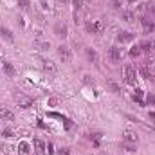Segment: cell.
I'll list each match as a JSON object with an SVG mask.
<instances>
[{
	"label": "cell",
	"instance_id": "cell-1",
	"mask_svg": "<svg viewBox=\"0 0 155 155\" xmlns=\"http://www.w3.org/2000/svg\"><path fill=\"white\" fill-rule=\"evenodd\" d=\"M139 15H141V18L155 20V4H152V2L141 4V5H139Z\"/></svg>",
	"mask_w": 155,
	"mask_h": 155
},
{
	"label": "cell",
	"instance_id": "cell-16",
	"mask_svg": "<svg viewBox=\"0 0 155 155\" xmlns=\"http://www.w3.org/2000/svg\"><path fill=\"white\" fill-rule=\"evenodd\" d=\"M123 137H124V141H130V143H137V135H135L132 130H126Z\"/></svg>",
	"mask_w": 155,
	"mask_h": 155
},
{
	"label": "cell",
	"instance_id": "cell-15",
	"mask_svg": "<svg viewBox=\"0 0 155 155\" xmlns=\"http://www.w3.org/2000/svg\"><path fill=\"white\" fill-rule=\"evenodd\" d=\"M43 69H45L47 72H56V71H58V67H56L52 61H49V60H45V61H43Z\"/></svg>",
	"mask_w": 155,
	"mask_h": 155
},
{
	"label": "cell",
	"instance_id": "cell-13",
	"mask_svg": "<svg viewBox=\"0 0 155 155\" xmlns=\"http://www.w3.org/2000/svg\"><path fill=\"white\" fill-rule=\"evenodd\" d=\"M35 148H36V153L38 155H45V144H43V141L35 139Z\"/></svg>",
	"mask_w": 155,
	"mask_h": 155
},
{
	"label": "cell",
	"instance_id": "cell-21",
	"mask_svg": "<svg viewBox=\"0 0 155 155\" xmlns=\"http://www.w3.org/2000/svg\"><path fill=\"white\" fill-rule=\"evenodd\" d=\"M139 47H141V49H144V51H152V47H153V41H143Z\"/></svg>",
	"mask_w": 155,
	"mask_h": 155
},
{
	"label": "cell",
	"instance_id": "cell-8",
	"mask_svg": "<svg viewBox=\"0 0 155 155\" xmlns=\"http://www.w3.org/2000/svg\"><path fill=\"white\" fill-rule=\"evenodd\" d=\"M0 36L5 38L7 41H15V36H13L11 29H7V27H4V25H0Z\"/></svg>",
	"mask_w": 155,
	"mask_h": 155
},
{
	"label": "cell",
	"instance_id": "cell-32",
	"mask_svg": "<svg viewBox=\"0 0 155 155\" xmlns=\"http://www.w3.org/2000/svg\"><path fill=\"white\" fill-rule=\"evenodd\" d=\"M150 117H152V119H155V112H150Z\"/></svg>",
	"mask_w": 155,
	"mask_h": 155
},
{
	"label": "cell",
	"instance_id": "cell-10",
	"mask_svg": "<svg viewBox=\"0 0 155 155\" xmlns=\"http://www.w3.org/2000/svg\"><path fill=\"white\" fill-rule=\"evenodd\" d=\"M33 45H35V49H38V51H41V52H45V51L51 49V43H49V41H38V40H36Z\"/></svg>",
	"mask_w": 155,
	"mask_h": 155
},
{
	"label": "cell",
	"instance_id": "cell-29",
	"mask_svg": "<svg viewBox=\"0 0 155 155\" xmlns=\"http://www.w3.org/2000/svg\"><path fill=\"white\" fill-rule=\"evenodd\" d=\"M4 137H13V132L11 130H4Z\"/></svg>",
	"mask_w": 155,
	"mask_h": 155
},
{
	"label": "cell",
	"instance_id": "cell-30",
	"mask_svg": "<svg viewBox=\"0 0 155 155\" xmlns=\"http://www.w3.org/2000/svg\"><path fill=\"white\" fill-rule=\"evenodd\" d=\"M58 155H69V148H61V150H60V153Z\"/></svg>",
	"mask_w": 155,
	"mask_h": 155
},
{
	"label": "cell",
	"instance_id": "cell-34",
	"mask_svg": "<svg viewBox=\"0 0 155 155\" xmlns=\"http://www.w3.org/2000/svg\"><path fill=\"white\" fill-rule=\"evenodd\" d=\"M103 155H110V153H103Z\"/></svg>",
	"mask_w": 155,
	"mask_h": 155
},
{
	"label": "cell",
	"instance_id": "cell-9",
	"mask_svg": "<svg viewBox=\"0 0 155 155\" xmlns=\"http://www.w3.org/2000/svg\"><path fill=\"white\" fill-rule=\"evenodd\" d=\"M110 58H112V61H121L123 52H121L119 47H112V49H110Z\"/></svg>",
	"mask_w": 155,
	"mask_h": 155
},
{
	"label": "cell",
	"instance_id": "cell-2",
	"mask_svg": "<svg viewBox=\"0 0 155 155\" xmlns=\"http://www.w3.org/2000/svg\"><path fill=\"white\" fill-rule=\"evenodd\" d=\"M123 76H124V81H126L128 85H135L137 74H135V69H134V67L124 65V67H123Z\"/></svg>",
	"mask_w": 155,
	"mask_h": 155
},
{
	"label": "cell",
	"instance_id": "cell-35",
	"mask_svg": "<svg viewBox=\"0 0 155 155\" xmlns=\"http://www.w3.org/2000/svg\"><path fill=\"white\" fill-rule=\"evenodd\" d=\"M153 47H155V41H153Z\"/></svg>",
	"mask_w": 155,
	"mask_h": 155
},
{
	"label": "cell",
	"instance_id": "cell-6",
	"mask_svg": "<svg viewBox=\"0 0 155 155\" xmlns=\"http://www.w3.org/2000/svg\"><path fill=\"white\" fill-rule=\"evenodd\" d=\"M54 35H56L58 38H65V36H67V25L61 24V22L56 24V25H54Z\"/></svg>",
	"mask_w": 155,
	"mask_h": 155
},
{
	"label": "cell",
	"instance_id": "cell-36",
	"mask_svg": "<svg viewBox=\"0 0 155 155\" xmlns=\"http://www.w3.org/2000/svg\"><path fill=\"white\" fill-rule=\"evenodd\" d=\"M63 2H65V0H63Z\"/></svg>",
	"mask_w": 155,
	"mask_h": 155
},
{
	"label": "cell",
	"instance_id": "cell-7",
	"mask_svg": "<svg viewBox=\"0 0 155 155\" xmlns=\"http://www.w3.org/2000/svg\"><path fill=\"white\" fill-rule=\"evenodd\" d=\"M135 38L132 33H128V31H121L119 35H117V41H121V43H128V41H132V40Z\"/></svg>",
	"mask_w": 155,
	"mask_h": 155
},
{
	"label": "cell",
	"instance_id": "cell-24",
	"mask_svg": "<svg viewBox=\"0 0 155 155\" xmlns=\"http://www.w3.org/2000/svg\"><path fill=\"white\" fill-rule=\"evenodd\" d=\"M108 5H110L112 9H119V7H121V2H119V0H110Z\"/></svg>",
	"mask_w": 155,
	"mask_h": 155
},
{
	"label": "cell",
	"instance_id": "cell-33",
	"mask_svg": "<svg viewBox=\"0 0 155 155\" xmlns=\"http://www.w3.org/2000/svg\"><path fill=\"white\" fill-rule=\"evenodd\" d=\"M128 2H137V0H128Z\"/></svg>",
	"mask_w": 155,
	"mask_h": 155
},
{
	"label": "cell",
	"instance_id": "cell-25",
	"mask_svg": "<svg viewBox=\"0 0 155 155\" xmlns=\"http://www.w3.org/2000/svg\"><path fill=\"white\" fill-rule=\"evenodd\" d=\"M139 52H141V47H139V45H135V47H132V51H130V54H132V56H137Z\"/></svg>",
	"mask_w": 155,
	"mask_h": 155
},
{
	"label": "cell",
	"instance_id": "cell-3",
	"mask_svg": "<svg viewBox=\"0 0 155 155\" xmlns=\"http://www.w3.org/2000/svg\"><path fill=\"white\" fill-rule=\"evenodd\" d=\"M103 27H105V25H103L101 22H97V20H96V22H88V24L85 25V29H87L88 33H92V35L101 33V31H103Z\"/></svg>",
	"mask_w": 155,
	"mask_h": 155
},
{
	"label": "cell",
	"instance_id": "cell-5",
	"mask_svg": "<svg viewBox=\"0 0 155 155\" xmlns=\"http://www.w3.org/2000/svg\"><path fill=\"white\" fill-rule=\"evenodd\" d=\"M15 99H16V101L20 103V107H24V108H29V107L33 105V99L27 97V96H24V94H16Z\"/></svg>",
	"mask_w": 155,
	"mask_h": 155
},
{
	"label": "cell",
	"instance_id": "cell-18",
	"mask_svg": "<svg viewBox=\"0 0 155 155\" xmlns=\"http://www.w3.org/2000/svg\"><path fill=\"white\" fill-rule=\"evenodd\" d=\"M134 101L135 103H139V105H143V90H139V88H135V92H134Z\"/></svg>",
	"mask_w": 155,
	"mask_h": 155
},
{
	"label": "cell",
	"instance_id": "cell-23",
	"mask_svg": "<svg viewBox=\"0 0 155 155\" xmlns=\"http://www.w3.org/2000/svg\"><path fill=\"white\" fill-rule=\"evenodd\" d=\"M108 87H110V88H112V92H116V94H119V92H121V88L117 87L114 81H108Z\"/></svg>",
	"mask_w": 155,
	"mask_h": 155
},
{
	"label": "cell",
	"instance_id": "cell-26",
	"mask_svg": "<svg viewBox=\"0 0 155 155\" xmlns=\"http://www.w3.org/2000/svg\"><path fill=\"white\" fill-rule=\"evenodd\" d=\"M18 5H20L22 9H27V7H29V0H18Z\"/></svg>",
	"mask_w": 155,
	"mask_h": 155
},
{
	"label": "cell",
	"instance_id": "cell-19",
	"mask_svg": "<svg viewBox=\"0 0 155 155\" xmlns=\"http://www.w3.org/2000/svg\"><path fill=\"white\" fill-rule=\"evenodd\" d=\"M18 150H20V152H22L24 155H29V144H27V143H20Z\"/></svg>",
	"mask_w": 155,
	"mask_h": 155
},
{
	"label": "cell",
	"instance_id": "cell-12",
	"mask_svg": "<svg viewBox=\"0 0 155 155\" xmlns=\"http://www.w3.org/2000/svg\"><path fill=\"white\" fill-rule=\"evenodd\" d=\"M121 148H123V150H126V152H130V153H134V152H135V143L123 141V143H121Z\"/></svg>",
	"mask_w": 155,
	"mask_h": 155
},
{
	"label": "cell",
	"instance_id": "cell-4",
	"mask_svg": "<svg viewBox=\"0 0 155 155\" xmlns=\"http://www.w3.org/2000/svg\"><path fill=\"white\" fill-rule=\"evenodd\" d=\"M58 56H60L65 63H69V61H71V51H69V47H67V45H60V47H58Z\"/></svg>",
	"mask_w": 155,
	"mask_h": 155
},
{
	"label": "cell",
	"instance_id": "cell-22",
	"mask_svg": "<svg viewBox=\"0 0 155 155\" xmlns=\"http://www.w3.org/2000/svg\"><path fill=\"white\" fill-rule=\"evenodd\" d=\"M87 56H88L92 61H96V60H97V54H96V51H92V49H87Z\"/></svg>",
	"mask_w": 155,
	"mask_h": 155
},
{
	"label": "cell",
	"instance_id": "cell-11",
	"mask_svg": "<svg viewBox=\"0 0 155 155\" xmlns=\"http://www.w3.org/2000/svg\"><path fill=\"white\" fill-rule=\"evenodd\" d=\"M0 119H7V121H13L15 114L9 110V108H0Z\"/></svg>",
	"mask_w": 155,
	"mask_h": 155
},
{
	"label": "cell",
	"instance_id": "cell-14",
	"mask_svg": "<svg viewBox=\"0 0 155 155\" xmlns=\"http://www.w3.org/2000/svg\"><path fill=\"white\" fill-rule=\"evenodd\" d=\"M4 72H5V74H7V76H15V74H16V71H15V67H13V63H9V61H5V63H4Z\"/></svg>",
	"mask_w": 155,
	"mask_h": 155
},
{
	"label": "cell",
	"instance_id": "cell-27",
	"mask_svg": "<svg viewBox=\"0 0 155 155\" xmlns=\"http://www.w3.org/2000/svg\"><path fill=\"white\" fill-rule=\"evenodd\" d=\"M72 4H74V11L81 9V0H72Z\"/></svg>",
	"mask_w": 155,
	"mask_h": 155
},
{
	"label": "cell",
	"instance_id": "cell-31",
	"mask_svg": "<svg viewBox=\"0 0 155 155\" xmlns=\"http://www.w3.org/2000/svg\"><path fill=\"white\" fill-rule=\"evenodd\" d=\"M47 150H49V153H54V150H52V144H51V143L47 144Z\"/></svg>",
	"mask_w": 155,
	"mask_h": 155
},
{
	"label": "cell",
	"instance_id": "cell-28",
	"mask_svg": "<svg viewBox=\"0 0 155 155\" xmlns=\"http://www.w3.org/2000/svg\"><path fill=\"white\" fill-rule=\"evenodd\" d=\"M41 7L47 11V9H51V4H49V0H41Z\"/></svg>",
	"mask_w": 155,
	"mask_h": 155
},
{
	"label": "cell",
	"instance_id": "cell-20",
	"mask_svg": "<svg viewBox=\"0 0 155 155\" xmlns=\"http://www.w3.org/2000/svg\"><path fill=\"white\" fill-rule=\"evenodd\" d=\"M141 74H143V76L146 78L148 81H150V79L153 81V76H152V72H148V69H146V67H143V69H141Z\"/></svg>",
	"mask_w": 155,
	"mask_h": 155
},
{
	"label": "cell",
	"instance_id": "cell-17",
	"mask_svg": "<svg viewBox=\"0 0 155 155\" xmlns=\"http://www.w3.org/2000/svg\"><path fill=\"white\" fill-rule=\"evenodd\" d=\"M121 18H123L124 22H128V24H132V22L135 20V15H134V13H130V11H124V13L121 15Z\"/></svg>",
	"mask_w": 155,
	"mask_h": 155
}]
</instances>
